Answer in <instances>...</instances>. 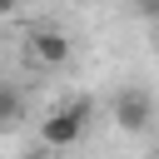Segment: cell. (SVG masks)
Listing matches in <instances>:
<instances>
[{"instance_id":"cell-1","label":"cell","mask_w":159,"mask_h":159,"mask_svg":"<svg viewBox=\"0 0 159 159\" xmlns=\"http://www.w3.org/2000/svg\"><path fill=\"white\" fill-rule=\"evenodd\" d=\"M89 114H94V104H89L84 94H80V99H65L55 114H45V119H40V139H45L50 149H70V144H80V134H84Z\"/></svg>"},{"instance_id":"cell-2","label":"cell","mask_w":159,"mask_h":159,"mask_svg":"<svg viewBox=\"0 0 159 159\" xmlns=\"http://www.w3.org/2000/svg\"><path fill=\"white\" fill-rule=\"evenodd\" d=\"M114 124L119 129H129V134H144L149 124H154V94L144 89V84H124V89H114Z\"/></svg>"},{"instance_id":"cell-3","label":"cell","mask_w":159,"mask_h":159,"mask_svg":"<svg viewBox=\"0 0 159 159\" xmlns=\"http://www.w3.org/2000/svg\"><path fill=\"white\" fill-rule=\"evenodd\" d=\"M30 55H35L40 65H65V60H70V40H65L60 30H35V35H30Z\"/></svg>"},{"instance_id":"cell-4","label":"cell","mask_w":159,"mask_h":159,"mask_svg":"<svg viewBox=\"0 0 159 159\" xmlns=\"http://www.w3.org/2000/svg\"><path fill=\"white\" fill-rule=\"evenodd\" d=\"M0 119H5V124H15V119H20V94H15V84H5V89H0Z\"/></svg>"},{"instance_id":"cell-5","label":"cell","mask_w":159,"mask_h":159,"mask_svg":"<svg viewBox=\"0 0 159 159\" xmlns=\"http://www.w3.org/2000/svg\"><path fill=\"white\" fill-rule=\"evenodd\" d=\"M139 10H144L149 20H159V0H139Z\"/></svg>"},{"instance_id":"cell-6","label":"cell","mask_w":159,"mask_h":159,"mask_svg":"<svg viewBox=\"0 0 159 159\" xmlns=\"http://www.w3.org/2000/svg\"><path fill=\"white\" fill-rule=\"evenodd\" d=\"M25 5H40V0H0V10H25Z\"/></svg>"},{"instance_id":"cell-7","label":"cell","mask_w":159,"mask_h":159,"mask_svg":"<svg viewBox=\"0 0 159 159\" xmlns=\"http://www.w3.org/2000/svg\"><path fill=\"white\" fill-rule=\"evenodd\" d=\"M20 159H40V154H20Z\"/></svg>"},{"instance_id":"cell-8","label":"cell","mask_w":159,"mask_h":159,"mask_svg":"<svg viewBox=\"0 0 159 159\" xmlns=\"http://www.w3.org/2000/svg\"><path fill=\"white\" fill-rule=\"evenodd\" d=\"M114 5H119V0H114Z\"/></svg>"}]
</instances>
